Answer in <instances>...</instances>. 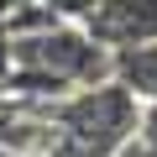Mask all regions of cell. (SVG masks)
<instances>
[{
  "instance_id": "cell-2",
  "label": "cell",
  "mask_w": 157,
  "mask_h": 157,
  "mask_svg": "<svg viewBox=\"0 0 157 157\" xmlns=\"http://www.w3.org/2000/svg\"><path fill=\"white\" fill-rule=\"evenodd\" d=\"M84 26L110 52L147 47V42H157V0H94V11L84 16Z\"/></svg>"
},
{
  "instance_id": "cell-5",
  "label": "cell",
  "mask_w": 157,
  "mask_h": 157,
  "mask_svg": "<svg viewBox=\"0 0 157 157\" xmlns=\"http://www.w3.org/2000/svg\"><path fill=\"white\" fill-rule=\"evenodd\" d=\"M16 68V32H11V16H0V78H11Z\"/></svg>"
},
{
  "instance_id": "cell-7",
  "label": "cell",
  "mask_w": 157,
  "mask_h": 157,
  "mask_svg": "<svg viewBox=\"0 0 157 157\" xmlns=\"http://www.w3.org/2000/svg\"><path fill=\"white\" fill-rule=\"evenodd\" d=\"M0 157H21V152H16V147H6V141H0Z\"/></svg>"
},
{
  "instance_id": "cell-3",
  "label": "cell",
  "mask_w": 157,
  "mask_h": 157,
  "mask_svg": "<svg viewBox=\"0 0 157 157\" xmlns=\"http://www.w3.org/2000/svg\"><path fill=\"white\" fill-rule=\"evenodd\" d=\"M136 141L147 157H157V100H141V121H136Z\"/></svg>"
},
{
  "instance_id": "cell-4",
  "label": "cell",
  "mask_w": 157,
  "mask_h": 157,
  "mask_svg": "<svg viewBox=\"0 0 157 157\" xmlns=\"http://www.w3.org/2000/svg\"><path fill=\"white\" fill-rule=\"evenodd\" d=\"M37 6H47V11L63 16V21H84V16L94 11V0H37Z\"/></svg>"
},
{
  "instance_id": "cell-6",
  "label": "cell",
  "mask_w": 157,
  "mask_h": 157,
  "mask_svg": "<svg viewBox=\"0 0 157 157\" xmlns=\"http://www.w3.org/2000/svg\"><path fill=\"white\" fill-rule=\"evenodd\" d=\"M11 105H16V94H11V84H6V78H0V115H6Z\"/></svg>"
},
{
  "instance_id": "cell-1",
  "label": "cell",
  "mask_w": 157,
  "mask_h": 157,
  "mask_svg": "<svg viewBox=\"0 0 157 157\" xmlns=\"http://www.w3.org/2000/svg\"><path fill=\"white\" fill-rule=\"evenodd\" d=\"M47 110H52V121H58L68 136H78V141H84L89 152H100V157H115L126 141H136V121H141L136 89L121 84L115 73L100 78V84L68 89V94L52 100Z\"/></svg>"
}]
</instances>
